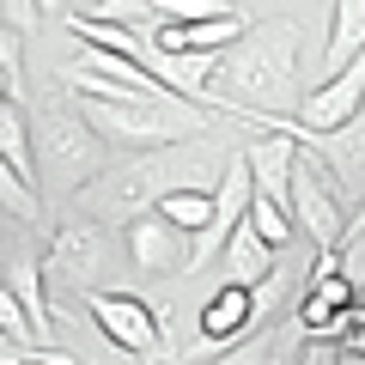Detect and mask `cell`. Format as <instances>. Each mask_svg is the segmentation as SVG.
<instances>
[{"label":"cell","mask_w":365,"mask_h":365,"mask_svg":"<svg viewBox=\"0 0 365 365\" xmlns=\"http://www.w3.org/2000/svg\"><path fill=\"white\" fill-rule=\"evenodd\" d=\"M220 91L244 110L262 116H299L304 86H299V19H268L250 25V37L237 49L220 55Z\"/></svg>","instance_id":"obj_1"},{"label":"cell","mask_w":365,"mask_h":365,"mask_svg":"<svg viewBox=\"0 0 365 365\" xmlns=\"http://www.w3.org/2000/svg\"><path fill=\"white\" fill-rule=\"evenodd\" d=\"M79 116L104 134V146H122V153H165V146L201 140L207 134L213 110L189 104V98H73Z\"/></svg>","instance_id":"obj_2"},{"label":"cell","mask_w":365,"mask_h":365,"mask_svg":"<svg viewBox=\"0 0 365 365\" xmlns=\"http://www.w3.org/2000/svg\"><path fill=\"white\" fill-rule=\"evenodd\" d=\"M31 128H37V158H43V182L49 189H61L67 201L86 195L91 182L104 177V134L91 128L86 116H79L73 91H43L37 104H31Z\"/></svg>","instance_id":"obj_3"},{"label":"cell","mask_w":365,"mask_h":365,"mask_svg":"<svg viewBox=\"0 0 365 365\" xmlns=\"http://www.w3.org/2000/svg\"><path fill=\"white\" fill-rule=\"evenodd\" d=\"M43 268H49V280L61 292L91 299V292H104V274L116 268V237H110L104 220L79 213V220H67V225L49 232V244H43Z\"/></svg>","instance_id":"obj_4"},{"label":"cell","mask_w":365,"mask_h":365,"mask_svg":"<svg viewBox=\"0 0 365 365\" xmlns=\"http://www.w3.org/2000/svg\"><path fill=\"white\" fill-rule=\"evenodd\" d=\"M86 311H91V323L104 329V341L116 353H128V359H140V365L177 359V353H170V335H165V317L146 299H134V292H91Z\"/></svg>","instance_id":"obj_5"},{"label":"cell","mask_w":365,"mask_h":365,"mask_svg":"<svg viewBox=\"0 0 365 365\" xmlns=\"http://www.w3.org/2000/svg\"><path fill=\"white\" fill-rule=\"evenodd\" d=\"M292 220H299V232H311L317 256L323 250H341V237H347V195L335 189V177H329L323 165H317L311 153H299V170H292Z\"/></svg>","instance_id":"obj_6"},{"label":"cell","mask_w":365,"mask_h":365,"mask_svg":"<svg viewBox=\"0 0 365 365\" xmlns=\"http://www.w3.org/2000/svg\"><path fill=\"white\" fill-rule=\"evenodd\" d=\"M359 116H365V55L347 73H335L317 91H304V104H299L304 134H335V128H347V122H359Z\"/></svg>","instance_id":"obj_7"},{"label":"cell","mask_w":365,"mask_h":365,"mask_svg":"<svg viewBox=\"0 0 365 365\" xmlns=\"http://www.w3.org/2000/svg\"><path fill=\"white\" fill-rule=\"evenodd\" d=\"M122 250H128V268L134 274H170V268H189V250H182V232L165 220V213H140V220L122 225Z\"/></svg>","instance_id":"obj_8"},{"label":"cell","mask_w":365,"mask_h":365,"mask_svg":"<svg viewBox=\"0 0 365 365\" xmlns=\"http://www.w3.org/2000/svg\"><path fill=\"white\" fill-rule=\"evenodd\" d=\"M250 335H262L256 287H225V280H220V292L201 304V347L225 353V347H237V341H250Z\"/></svg>","instance_id":"obj_9"},{"label":"cell","mask_w":365,"mask_h":365,"mask_svg":"<svg viewBox=\"0 0 365 365\" xmlns=\"http://www.w3.org/2000/svg\"><path fill=\"white\" fill-rule=\"evenodd\" d=\"M237 153H244L250 177H256V195L292 201V170H299V153H304L299 134H250Z\"/></svg>","instance_id":"obj_10"},{"label":"cell","mask_w":365,"mask_h":365,"mask_svg":"<svg viewBox=\"0 0 365 365\" xmlns=\"http://www.w3.org/2000/svg\"><path fill=\"white\" fill-rule=\"evenodd\" d=\"M6 292L31 311V329L43 335V347L55 341V317H49V268L43 256H31L19 237H6Z\"/></svg>","instance_id":"obj_11"},{"label":"cell","mask_w":365,"mask_h":365,"mask_svg":"<svg viewBox=\"0 0 365 365\" xmlns=\"http://www.w3.org/2000/svg\"><path fill=\"white\" fill-rule=\"evenodd\" d=\"M274 256H280V250H274L268 237L244 220V225L232 232V244H225V256H220L225 287H262V280H274Z\"/></svg>","instance_id":"obj_12"},{"label":"cell","mask_w":365,"mask_h":365,"mask_svg":"<svg viewBox=\"0 0 365 365\" xmlns=\"http://www.w3.org/2000/svg\"><path fill=\"white\" fill-rule=\"evenodd\" d=\"M73 25V37L86 43V49H98V55H122V61H140V67H153V37L146 31H134V25H110V19H67Z\"/></svg>","instance_id":"obj_13"},{"label":"cell","mask_w":365,"mask_h":365,"mask_svg":"<svg viewBox=\"0 0 365 365\" xmlns=\"http://www.w3.org/2000/svg\"><path fill=\"white\" fill-rule=\"evenodd\" d=\"M365 55V0H335V19H329V43H323V67L329 79L347 73Z\"/></svg>","instance_id":"obj_14"},{"label":"cell","mask_w":365,"mask_h":365,"mask_svg":"<svg viewBox=\"0 0 365 365\" xmlns=\"http://www.w3.org/2000/svg\"><path fill=\"white\" fill-rule=\"evenodd\" d=\"M0 158H6V170H19L25 182L43 177L37 128H31V110H25V104H0Z\"/></svg>","instance_id":"obj_15"},{"label":"cell","mask_w":365,"mask_h":365,"mask_svg":"<svg viewBox=\"0 0 365 365\" xmlns=\"http://www.w3.org/2000/svg\"><path fill=\"white\" fill-rule=\"evenodd\" d=\"M158 213H165L177 232L201 237V232L213 225V213H220V189H170V195L158 201Z\"/></svg>","instance_id":"obj_16"},{"label":"cell","mask_w":365,"mask_h":365,"mask_svg":"<svg viewBox=\"0 0 365 365\" xmlns=\"http://www.w3.org/2000/svg\"><path fill=\"white\" fill-rule=\"evenodd\" d=\"M250 225H256V232L268 237L274 250H287V244H292V232H299L292 207H287V201H268V195H256V201H250Z\"/></svg>","instance_id":"obj_17"},{"label":"cell","mask_w":365,"mask_h":365,"mask_svg":"<svg viewBox=\"0 0 365 365\" xmlns=\"http://www.w3.org/2000/svg\"><path fill=\"white\" fill-rule=\"evenodd\" d=\"M0 91H6V104L31 110V98H25V31H6L0 37Z\"/></svg>","instance_id":"obj_18"},{"label":"cell","mask_w":365,"mask_h":365,"mask_svg":"<svg viewBox=\"0 0 365 365\" xmlns=\"http://www.w3.org/2000/svg\"><path fill=\"white\" fill-rule=\"evenodd\" d=\"M0 201H6V220L43 225V195H37V182H25L19 170H0Z\"/></svg>","instance_id":"obj_19"},{"label":"cell","mask_w":365,"mask_h":365,"mask_svg":"<svg viewBox=\"0 0 365 365\" xmlns=\"http://www.w3.org/2000/svg\"><path fill=\"white\" fill-rule=\"evenodd\" d=\"M232 6L225 0H170L158 19H177V25H207V19H225Z\"/></svg>","instance_id":"obj_20"},{"label":"cell","mask_w":365,"mask_h":365,"mask_svg":"<svg viewBox=\"0 0 365 365\" xmlns=\"http://www.w3.org/2000/svg\"><path fill=\"white\" fill-rule=\"evenodd\" d=\"M6 6V31H25L31 37V25H37V0H0Z\"/></svg>","instance_id":"obj_21"},{"label":"cell","mask_w":365,"mask_h":365,"mask_svg":"<svg viewBox=\"0 0 365 365\" xmlns=\"http://www.w3.org/2000/svg\"><path fill=\"white\" fill-rule=\"evenodd\" d=\"M0 365H31V353L13 347V341H0Z\"/></svg>","instance_id":"obj_22"},{"label":"cell","mask_w":365,"mask_h":365,"mask_svg":"<svg viewBox=\"0 0 365 365\" xmlns=\"http://www.w3.org/2000/svg\"><path fill=\"white\" fill-rule=\"evenodd\" d=\"M153 365H177V359H153Z\"/></svg>","instance_id":"obj_23"},{"label":"cell","mask_w":365,"mask_h":365,"mask_svg":"<svg viewBox=\"0 0 365 365\" xmlns=\"http://www.w3.org/2000/svg\"><path fill=\"white\" fill-rule=\"evenodd\" d=\"M347 365H365V359H347Z\"/></svg>","instance_id":"obj_24"},{"label":"cell","mask_w":365,"mask_h":365,"mask_svg":"<svg viewBox=\"0 0 365 365\" xmlns=\"http://www.w3.org/2000/svg\"><path fill=\"white\" fill-rule=\"evenodd\" d=\"M359 304H365V287H359Z\"/></svg>","instance_id":"obj_25"},{"label":"cell","mask_w":365,"mask_h":365,"mask_svg":"<svg viewBox=\"0 0 365 365\" xmlns=\"http://www.w3.org/2000/svg\"><path fill=\"white\" fill-rule=\"evenodd\" d=\"M98 6H104V0H98Z\"/></svg>","instance_id":"obj_26"}]
</instances>
